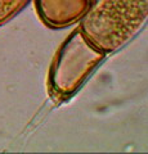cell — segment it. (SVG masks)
I'll use <instances>...</instances> for the list:
<instances>
[{"label":"cell","mask_w":148,"mask_h":154,"mask_svg":"<svg viewBox=\"0 0 148 154\" xmlns=\"http://www.w3.org/2000/svg\"><path fill=\"white\" fill-rule=\"evenodd\" d=\"M147 22L148 0H95L79 28L107 55L126 46Z\"/></svg>","instance_id":"cell-1"},{"label":"cell","mask_w":148,"mask_h":154,"mask_svg":"<svg viewBox=\"0 0 148 154\" xmlns=\"http://www.w3.org/2000/svg\"><path fill=\"white\" fill-rule=\"evenodd\" d=\"M106 54L76 28L57 50L52 62L48 85L55 99L71 98L102 63Z\"/></svg>","instance_id":"cell-2"},{"label":"cell","mask_w":148,"mask_h":154,"mask_svg":"<svg viewBox=\"0 0 148 154\" xmlns=\"http://www.w3.org/2000/svg\"><path fill=\"white\" fill-rule=\"evenodd\" d=\"M39 18L50 28H65L80 22L95 0H34Z\"/></svg>","instance_id":"cell-3"},{"label":"cell","mask_w":148,"mask_h":154,"mask_svg":"<svg viewBox=\"0 0 148 154\" xmlns=\"http://www.w3.org/2000/svg\"><path fill=\"white\" fill-rule=\"evenodd\" d=\"M30 0H0V26L16 17Z\"/></svg>","instance_id":"cell-4"}]
</instances>
